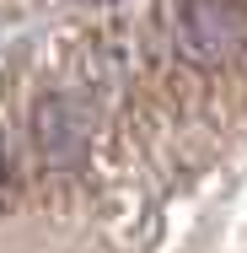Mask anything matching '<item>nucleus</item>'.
<instances>
[{
    "label": "nucleus",
    "mask_w": 247,
    "mask_h": 253,
    "mask_svg": "<svg viewBox=\"0 0 247 253\" xmlns=\"http://www.w3.org/2000/svg\"><path fill=\"white\" fill-rule=\"evenodd\" d=\"M247 43V11L237 0H183L177 5V49L194 65H226Z\"/></svg>",
    "instance_id": "obj_1"
},
{
    "label": "nucleus",
    "mask_w": 247,
    "mask_h": 253,
    "mask_svg": "<svg viewBox=\"0 0 247 253\" xmlns=\"http://www.w3.org/2000/svg\"><path fill=\"white\" fill-rule=\"evenodd\" d=\"M0 183H5V146H0Z\"/></svg>",
    "instance_id": "obj_2"
}]
</instances>
